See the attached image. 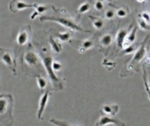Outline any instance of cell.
<instances>
[{"label": "cell", "mask_w": 150, "mask_h": 126, "mask_svg": "<svg viewBox=\"0 0 150 126\" xmlns=\"http://www.w3.org/2000/svg\"><path fill=\"white\" fill-rule=\"evenodd\" d=\"M55 37L61 41V42H68L71 39V33L69 32H58L55 34Z\"/></svg>", "instance_id": "ffe728a7"}, {"label": "cell", "mask_w": 150, "mask_h": 126, "mask_svg": "<svg viewBox=\"0 0 150 126\" xmlns=\"http://www.w3.org/2000/svg\"><path fill=\"white\" fill-rule=\"evenodd\" d=\"M140 18H141V19H142L146 23L150 24V13L149 11H143V12H142L140 14Z\"/></svg>", "instance_id": "484cf974"}, {"label": "cell", "mask_w": 150, "mask_h": 126, "mask_svg": "<svg viewBox=\"0 0 150 126\" xmlns=\"http://www.w3.org/2000/svg\"><path fill=\"white\" fill-rule=\"evenodd\" d=\"M34 5H35V4H31L24 2L23 0H11V3H10V10H11V12L16 13L18 11L25 10L27 8L34 7Z\"/></svg>", "instance_id": "277c9868"}, {"label": "cell", "mask_w": 150, "mask_h": 126, "mask_svg": "<svg viewBox=\"0 0 150 126\" xmlns=\"http://www.w3.org/2000/svg\"><path fill=\"white\" fill-rule=\"evenodd\" d=\"M30 28L25 27L23 28L18 34L16 38V42L18 46H24L29 41V37H30Z\"/></svg>", "instance_id": "8992f818"}, {"label": "cell", "mask_w": 150, "mask_h": 126, "mask_svg": "<svg viewBox=\"0 0 150 126\" xmlns=\"http://www.w3.org/2000/svg\"><path fill=\"white\" fill-rule=\"evenodd\" d=\"M24 61L30 67L37 65L39 62V57L33 51H28L24 54Z\"/></svg>", "instance_id": "9c48e42d"}, {"label": "cell", "mask_w": 150, "mask_h": 126, "mask_svg": "<svg viewBox=\"0 0 150 126\" xmlns=\"http://www.w3.org/2000/svg\"><path fill=\"white\" fill-rule=\"evenodd\" d=\"M129 13V10L127 7H120L116 11V16L119 18H125L128 15Z\"/></svg>", "instance_id": "7402d4cb"}, {"label": "cell", "mask_w": 150, "mask_h": 126, "mask_svg": "<svg viewBox=\"0 0 150 126\" xmlns=\"http://www.w3.org/2000/svg\"><path fill=\"white\" fill-rule=\"evenodd\" d=\"M105 1H106V2H108V3H112V2H113V0H105Z\"/></svg>", "instance_id": "f1b7e54d"}, {"label": "cell", "mask_w": 150, "mask_h": 126, "mask_svg": "<svg viewBox=\"0 0 150 126\" xmlns=\"http://www.w3.org/2000/svg\"><path fill=\"white\" fill-rule=\"evenodd\" d=\"M122 125L124 124L112 118L110 116L107 115L101 117L96 124V125Z\"/></svg>", "instance_id": "30bf717a"}, {"label": "cell", "mask_w": 150, "mask_h": 126, "mask_svg": "<svg viewBox=\"0 0 150 126\" xmlns=\"http://www.w3.org/2000/svg\"><path fill=\"white\" fill-rule=\"evenodd\" d=\"M112 42H113V36L111 33L104 34L99 39V44L104 47H109Z\"/></svg>", "instance_id": "5bb4252c"}, {"label": "cell", "mask_w": 150, "mask_h": 126, "mask_svg": "<svg viewBox=\"0 0 150 126\" xmlns=\"http://www.w3.org/2000/svg\"><path fill=\"white\" fill-rule=\"evenodd\" d=\"M139 3H143V2H145V0H137Z\"/></svg>", "instance_id": "83f0119b"}, {"label": "cell", "mask_w": 150, "mask_h": 126, "mask_svg": "<svg viewBox=\"0 0 150 126\" xmlns=\"http://www.w3.org/2000/svg\"><path fill=\"white\" fill-rule=\"evenodd\" d=\"M49 44H50L51 49H52V51H53L54 53H60L62 52V47L61 43L58 42L57 40H55V39L53 38V36H50V37H49Z\"/></svg>", "instance_id": "9a60e30c"}, {"label": "cell", "mask_w": 150, "mask_h": 126, "mask_svg": "<svg viewBox=\"0 0 150 126\" xmlns=\"http://www.w3.org/2000/svg\"><path fill=\"white\" fill-rule=\"evenodd\" d=\"M101 111L105 115L110 116V117H113V116H115L118 113L119 106L117 104H104L102 106V110Z\"/></svg>", "instance_id": "8fae6325"}, {"label": "cell", "mask_w": 150, "mask_h": 126, "mask_svg": "<svg viewBox=\"0 0 150 126\" xmlns=\"http://www.w3.org/2000/svg\"><path fill=\"white\" fill-rule=\"evenodd\" d=\"M94 46V41L92 39H84L83 41H82L80 47H79V52L80 53H84L87 50L91 49Z\"/></svg>", "instance_id": "2e32d148"}, {"label": "cell", "mask_w": 150, "mask_h": 126, "mask_svg": "<svg viewBox=\"0 0 150 126\" xmlns=\"http://www.w3.org/2000/svg\"><path fill=\"white\" fill-rule=\"evenodd\" d=\"M90 18L91 20L92 25L95 29L97 30H101L104 25H105V22L102 18H98V17H93V16H90Z\"/></svg>", "instance_id": "e0dca14e"}, {"label": "cell", "mask_w": 150, "mask_h": 126, "mask_svg": "<svg viewBox=\"0 0 150 126\" xmlns=\"http://www.w3.org/2000/svg\"><path fill=\"white\" fill-rule=\"evenodd\" d=\"M127 33H128V30L125 29V28H121L118 31L116 37H115V41H116V44L119 48L123 49L124 45L126 43V39H127Z\"/></svg>", "instance_id": "ba28073f"}, {"label": "cell", "mask_w": 150, "mask_h": 126, "mask_svg": "<svg viewBox=\"0 0 150 126\" xmlns=\"http://www.w3.org/2000/svg\"><path fill=\"white\" fill-rule=\"evenodd\" d=\"M6 96L0 97V115H4L8 111L9 102L8 99L5 98Z\"/></svg>", "instance_id": "ac0fdd59"}, {"label": "cell", "mask_w": 150, "mask_h": 126, "mask_svg": "<svg viewBox=\"0 0 150 126\" xmlns=\"http://www.w3.org/2000/svg\"><path fill=\"white\" fill-rule=\"evenodd\" d=\"M115 15H116V11L112 9H109L105 12V18L109 20L112 19L115 17Z\"/></svg>", "instance_id": "cb8c5ba5"}, {"label": "cell", "mask_w": 150, "mask_h": 126, "mask_svg": "<svg viewBox=\"0 0 150 126\" xmlns=\"http://www.w3.org/2000/svg\"><path fill=\"white\" fill-rule=\"evenodd\" d=\"M147 54V49H146V46L145 44H143L141 47H139L134 53V56L131 60V64H134V63H138L141 62L142 60L145 59Z\"/></svg>", "instance_id": "52a82bcc"}, {"label": "cell", "mask_w": 150, "mask_h": 126, "mask_svg": "<svg viewBox=\"0 0 150 126\" xmlns=\"http://www.w3.org/2000/svg\"><path fill=\"white\" fill-rule=\"evenodd\" d=\"M137 26L135 25V26H134L133 27V29L131 30V31H128V33H127V39H126V43H125V45H124V47L123 48H125L126 46H129V45H131V44H133V43H134L135 42V40H136V33H137Z\"/></svg>", "instance_id": "7c38bea8"}, {"label": "cell", "mask_w": 150, "mask_h": 126, "mask_svg": "<svg viewBox=\"0 0 150 126\" xmlns=\"http://www.w3.org/2000/svg\"><path fill=\"white\" fill-rule=\"evenodd\" d=\"M41 59H42L43 65H44V67H45V68L47 70V75H48V76H49V78H50L54 87L58 89L57 87L61 85V82H60V80L58 79V77L56 76L54 71L52 69V61H53L52 57L49 56V55L42 54Z\"/></svg>", "instance_id": "7a4b0ae2"}, {"label": "cell", "mask_w": 150, "mask_h": 126, "mask_svg": "<svg viewBox=\"0 0 150 126\" xmlns=\"http://www.w3.org/2000/svg\"><path fill=\"white\" fill-rule=\"evenodd\" d=\"M62 68V65L61 64V62L56 61H52V69L54 71V73L61 71Z\"/></svg>", "instance_id": "d4e9b609"}, {"label": "cell", "mask_w": 150, "mask_h": 126, "mask_svg": "<svg viewBox=\"0 0 150 126\" xmlns=\"http://www.w3.org/2000/svg\"><path fill=\"white\" fill-rule=\"evenodd\" d=\"M135 51H136V49H135L134 46H133L132 44L127 46H126L125 48H123V52L126 54H130V53H134Z\"/></svg>", "instance_id": "4316f807"}, {"label": "cell", "mask_w": 150, "mask_h": 126, "mask_svg": "<svg viewBox=\"0 0 150 126\" xmlns=\"http://www.w3.org/2000/svg\"><path fill=\"white\" fill-rule=\"evenodd\" d=\"M91 4H90L89 2H84V3H83V4H81L79 5V7L77 8L76 11H77L78 14L82 15V14L87 13V12L91 10Z\"/></svg>", "instance_id": "d6986e66"}, {"label": "cell", "mask_w": 150, "mask_h": 126, "mask_svg": "<svg viewBox=\"0 0 150 126\" xmlns=\"http://www.w3.org/2000/svg\"><path fill=\"white\" fill-rule=\"evenodd\" d=\"M149 89H150V75H149Z\"/></svg>", "instance_id": "f546056e"}, {"label": "cell", "mask_w": 150, "mask_h": 126, "mask_svg": "<svg viewBox=\"0 0 150 126\" xmlns=\"http://www.w3.org/2000/svg\"><path fill=\"white\" fill-rule=\"evenodd\" d=\"M49 7L50 6H48V5H42V4H35V5H34V12L31 15V19L33 20V19H34L38 15H41V14H43V13H45L48 9H49Z\"/></svg>", "instance_id": "4fadbf2b"}, {"label": "cell", "mask_w": 150, "mask_h": 126, "mask_svg": "<svg viewBox=\"0 0 150 126\" xmlns=\"http://www.w3.org/2000/svg\"><path fill=\"white\" fill-rule=\"evenodd\" d=\"M93 7L97 11H101L105 7V4H104L103 0H96L94 2Z\"/></svg>", "instance_id": "603a6c76"}, {"label": "cell", "mask_w": 150, "mask_h": 126, "mask_svg": "<svg viewBox=\"0 0 150 126\" xmlns=\"http://www.w3.org/2000/svg\"><path fill=\"white\" fill-rule=\"evenodd\" d=\"M49 96H50V93L49 91H46L40 99L39 102V109H38V112H37V118L38 119H41L42 118V114L47 105L48 100H49Z\"/></svg>", "instance_id": "5b68a950"}, {"label": "cell", "mask_w": 150, "mask_h": 126, "mask_svg": "<svg viewBox=\"0 0 150 126\" xmlns=\"http://www.w3.org/2000/svg\"><path fill=\"white\" fill-rule=\"evenodd\" d=\"M0 57L1 61L8 68H10L13 73H15L16 70V65H15V58H13V54L11 51L8 50H0Z\"/></svg>", "instance_id": "3957f363"}, {"label": "cell", "mask_w": 150, "mask_h": 126, "mask_svg": "<svg viewBox=\"0 0 150 126\" xmlns=\"http://www.w3.org/2000/svg\"><path fill=\"white\" fill-rule=\"evenodd\" d=\"M41 21H54V22H57L59 24H61L62 25H63L66 28L74 30V31H80V32H85L81 26H79L73 19H71L69 17H65V16H51V17H41L40 18Z\"/></svg>", "instance_id": "6da1fadb"}, {"label": "cell", "mask_w": 150, "mask_h": 126, "mask_svg": "<svg viewBox=\"0 0 150 126\" xmlns=\"http://www.w3.org/2000/svg\"><path fill=\"white\" fill-rule=\"evenodd\" d=\"M36 81H37V85H38L39 89H40L41 91H43V90L46 89L47 85V80H46L44 77L40 76V75H37V76H36Z\"/></svg>", "instance_id": "44dd1931"}]
</instances>
